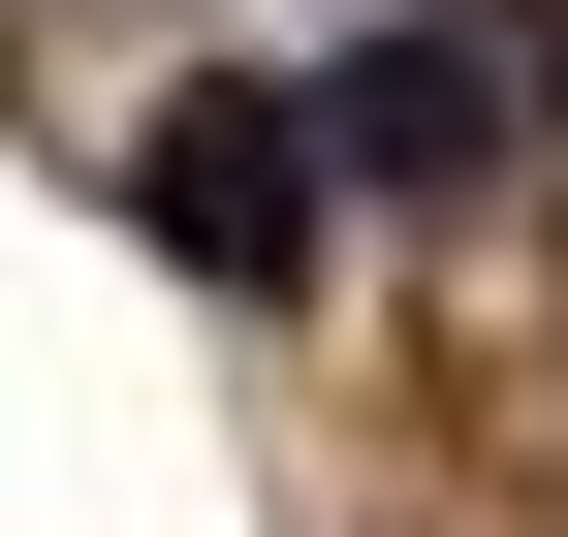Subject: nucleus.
I'll use <instances>...</instances> for the list:
<instances>
[{"label":"nucleus","instance_id":"f257e3e1","mask_svg":"<svg viewBox=\"0 0 568 537\" xmlns=\"http://www.w3.org/2000/svg\"><path fill=\"white\" fill-rule=\"evenodd\" d=\"M126 222H159L222 316H284V285H316V222H347V190H316V95H253V63H222V95H159V126H126Z\"/></svg>","mask_w":568,"mask_h":537},{"label":"nucleus","instance_id":"f03ea898","mask_svg":"<svg viewBox=\"0 0 568 537\" xmlns=\"http://www.w3.org/2000/svg\"><path fill=\"white\" fill-rule=\"evenodd\" d=\"M316 190H506V95H474V32H379L316 95Z\"/></svg>","mask_w":568,"mask_h":537}]
</instances>
